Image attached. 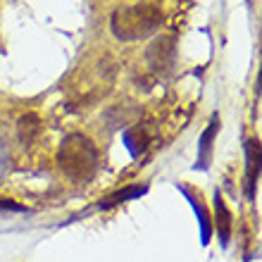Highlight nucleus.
Returning <instances> with one entry per match:
<instances>
[{
	"mask_svg": "<svg viewBox=\"0 0 262 262\" xmlns=\"http://www.w3.org/2000/svg\"><path fill=\"white\" fill-rule=\"evenodd\" d=\"M57 165L72 181H91L98 172V148L83 134H69L60 143Z\"/></svg>",
	"mask_w": 262,
	"mask_h": 262,
	"instance_id": "f257e3e1",
	"label": "nucleus"
},
{
	"mask_svg": "<svg viewBox=\"0 0 262 262\" xmlns=\"http://www.w3.org/2000/svg\"><path fill=\"white\" fill-rule=\"evenodd\" d=\"M162 24V12L152 5H131V7H119L112 12L110 29L115 38L119 41H138V38H148L155 34Z\"/></svg>",
	"mask_w": 262,
	"mask_h": 262,
	"instance_id": "f03ea898",
	"label": "nucleus"
},
{
	"mask_svg": "<svg viewBox=\"0 0 262 262\" xmlns=\"http://www.w3.org/2000/svg\"><path fill=\"white\" fill-rule=\"evenodd\" d=\"M174 50H177V43H174V36L160 34L158 38H152V43L145 50V60L150 64L152 72H167L174 62Z\"/></svg>",
	"mask_w": 262,
	"mask_h": 262,
	"instance_id": "7ed1b4c3",
	"label": "nucleus"
},
{
	"mask_svg": "<svg viewBox=\"0 0 262 262\" xmlns=\"http://www.w3.org/2000/svg\"><path fill=\"white\" fill-rule=\"evenodd\" d=\"M257 177H260V141H246V181H248V198H255Z\"/></svg>",
	"mask_w": 262,
	"mask_h": 262,
	"instance_id": "20e7f679",
	"label": "nucleus"
},
{
	"mask_svg": "<svg viewBox=\"0 0 262 262\" xmlns=\"http://www.w3.org/2000/svg\"><path fill=\"white\" fill-rule=\"evenodd\" d=\"M220 129V117H212V122L207 124V129L203 131L198 143V162H195V169H207L210 165V152H212V138Z\"/></svg>",
	"mask_w": 262,
	"mask_h": 262,
	"instance_id": "39448f33",
	"label": "nucleus"
},
{
	"mask_svg": "<svg viewBox=\"0 0 262 262\" xmlns=\"http://www.w3.org/2000/svg\"><path fill=\"white\" fill-rule=\"evenodd\" d=\"M214 210H217V234H220L222 246H227L231 236V212L227 210L220 193H214Z\"/></svg>",
	"mask_w": 262,
	"mask_h": 262,
	"instance_id": "423d86ee",
	"label": "nucleus"
},
{
	"mask_svg": "<svg viewBox=\"0 0 262 262\" xmlns=\"http://www.w3.org/2000/svg\"><path fill=\"white\" fill-rule=\"evenodd\" d=\"M181 193L193 203V210H195V214H198V220H200V227H203V243H210V234H212V229H210V217H207L205 207H203V198H200V193L195 195L193 191L186 188V186H181Z\"/></svg>",
	"mask_w": 262,
	"mask_h": 262,
	"instance_id": "0eeeda50",
	"label": "nucleus"
},
{
	"mask_svg": "<svg viewBox=\"0 0 262 262\" xmlns=\"http://www.w3.org/2000/svg\"><path fill=\"white\" fill-rule=\"evenodd\" d=\"M145 191H148V186H129V188H124V191H117V193H112L105 200H100L98 207H100V210H107V207H115V205H119V203H124V200L138 198V195H143Z\"/></svg>",
	"mask_w": 262,
	"mask_h": 262,
	"instance_id": "6e6552de",
	"label": "nucleus"
},
{
	"mask_svg": "<svg viewBox=\"0 0 262 262\" xmlns=\"http://www.w3.org/2000/svg\"><path fill=\"white\" fill-rule=\"evenodd\" d=\"M17 129H19L21 143H31V141L38 136V131H41V122H38L36 115H24V117L19 119Z\"/></svg>",
	"mask_w": 262,
	"mask_h": 262,
	"instance_id": "1a4fd4ad",
	"label": "nucleus"
},
{
	"mask_svg": "<svg viewBox=\"0 0 262 262\" xmlns=\"http://www.w3.org/2000/svg\"><path fill=\"white\" fill-rule=\"evenodd\" d=\"M0 210H14V212H27V207L14 205L12 200H0Z\"/></svg>",
	"mask_w": 262,
	"mask_h": 262,
	"instance_id": "9d476101",
	"label": "nucleus"
},
{
	"mask_svg": "<svg viewBox=\"0 0 262 262\" xmlns=\"http://www.w3.org/2000/svg\"><path fill=\"white\" fill-rule=\"evenodd\" d=\"M5 167H7V148H5V143L0 141V174L5 172Z\"/></svg>",
	"mask_w": 262,
	"mask_h": 262,
	"instance_id": "9b49d317",
	"label": "nucleus"
}]
</instances>
